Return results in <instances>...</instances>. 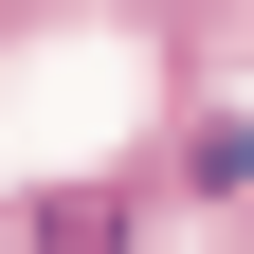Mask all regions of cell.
Returning <instances> with one entry per match:
<instances>
[{
	"label": "cell",
	"mask_w": 254,
	"mask_h": 254,
	"mask_svg": "<svg viewBox=\"0 0 254 254\" xmlns=\"http://www.w3.org/2000/svg\"><path fill=\"white\" fill-rule=\"evenodd\" d=\"M0 254H127V182H55V200H0Z\"/></svg>",
	"instance_id": "1"
}]
</instances>
